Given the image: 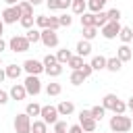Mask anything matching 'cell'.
Returning <instances> with one entry per match:
<instances>
[{
	"instance_id": "1",
	"label": "cell",
	"mask_w": 133,
	"mask_h": 133,
	"mask_svg": "<svg viewBox=\"0 0 133 133\" xmlns=\"http://www.w3.org/2000/svg\"><path fill=\"white\" fill-rule=\"evenodd\" d=\"M102 106H104L106 110H112L114 114H125V110H127V104L121 102L114 94H106V96L102 98Z\"/></svg>"
},
{
	"instance_id": "2",
	"label": "cell",
	"mask_w": 133,
	"mask_h": 133,
	"mask_svg": "<svg viewBox=\"0 0 133 133\" xmlns=\"http://www.w3.org/2000/svg\"><path fill=\"white\" fill-rule=\"evenodd\" d=\"M131 125H133L131 116H125V114H114L110 118V129L114 133H127L131 129Z\"/></svg>"
},
{
	"instance_id": "3",
	"label": "cell",
	"mask_w": 133,
	"mask_h": 133,
	"mask_svg": "<svg viewBox=\"0 0 133 133\" xmlns=\"http://www.w3.org/2000/svg\"><path fill=\"white\" fill-rule=\"evenodd\" d=\"M15 131L17 133H31V116L27 112H21L15 116Z\"/></svg>"
},
{
	"instance_id": "4",
	"label": "cell",
	"mask_w": 133,
	"mask_h": 133,
	"mask_svg": "<svg viewBox=\"0 0 133 133\" xmlns=\"http://www.w3.org/2000/svg\"><path fill=\"white\" fill-rule=\"evenodd\" d=\"M29 39L25 37V35H12L10 39H8V48L12 50V52H27L29 50Z\"/></svg>"
},
{
	"instance_id": "5",
	"label": "cell",
	"mask_w": 133,
	"mask_h": 133,
	"mask_svg": "<svg viewBox=\"0 0 133 133\" xmlns=\"http://www.w3.org/2000/svg\"><path fill=\"white\" fill-rule=\"evenodd\" d=\"M39 42H42V44H44L46 48H56V46H58V33H56L54 29L46 27V29H42Z\"/></svg>"
},
{
	"instance_id": "6",
	"label": "cell",
	"mask_w": 133,
	"mask_h": 133,
	"mask_svg": "<svg viewBox=\"0 0 133 133\" xmlns=\"http://www.w3.org/2000/svg\"><path fill=\"white\" fill-rule=\"evenodd\" d=\"M39 116H42V121L46 123V125H54L56 121H58V108L56 106H52V104H48V106H42V112H39Z\"/></svg>"
},
{
	"instance_id": "7",
	"label": "cell",
	"mask_w": 133,
	"mask_h": 133,
	"mask_svg": "<svg viewBox=\"0 0 133 133\" xmlns=\"http://www.w3.org/2000/svg\"><path fill=\"white\" fill-rule=\"evenodd\" d=\"M25 89H27V96H37L42 91V81L37 79V75H27L25 79Z\"/></svg>"
},
{
	"instance_id": "8",
	"label": "cell",
	"mask_w": 133,
	"mask_h": 133,
	"mask_svg": "<svg viewBox=\"0 0 133 133\" xmlns=\"http://www.w3.org/2000/svg\"><path fill=\"white\" fill-rule=\"evenodd\" d=\"M21 19V10H19V6L15 4V6H8V8H4L2 10V23H6V25H12V23H17Z\"/></svg>"
},
{
	"instance_id": "9",
	"label": "cell",
	"mask_w": 133,
	"mask_h": 133,
	"mask_svg": "<svg viewBox=\"0 0 133 133\" xmlns=\"http://www.w3.org/2000/svg\"><path fill=\"white\" fill-rule=\"evenodd\" d=\"M102 29V35L106 37V39H114L116 35H118V31H121V25H118V21H108L104 27H100Z\"/></svg>"
},
{
	"instance_id": "10",
	"label": "cell",
	"mask_w": 133,
	"mask_h": 133,
	"mask_svg": "<svg viewBox=\"0 0 133 133\" xmlns=\"http://www.w3.org/2000/svg\"><path fill=\"white\" fill-rule=\"evenodd\" d=\"M23 69L27 71V75H39V73H44V62H39L35 58H27L23 62Z\"/></svg>"
},
{
	"instance_id": "11",
	"label": "cell",
	"mask_w": 133,
	"mask_h": 133,
	"mask_svg": "<svg viewBox=\"0 0 133 133\" xmlns=\"http://www.w3.org/2000/svg\"><path fill=\"white\" fill-rule=\"evenodd\" d=\"M8 96L19 102V100H25V98H27V89H25L23 83H15V85L10 87V91H8Z\"/></svg>"
},
{
	"instance_id": "12",
	"label": "cell",
	"mask_w": 133,
	"mask_h": 133,
	"mask_svg": "<svg viewBox=\"0 0 133 133\" xmlns=\"http://www.w3.org/2000/svg\"><path fill=\"white\" fill-rule=\"evenodd\" d=\"M116 58L121 60V62H129L131 58H133V52H131V48H129V44H123L118 50H116Z\"/></svg>"
},
{
	"instance_id": "13",
	"label": "cell",
	"mask_w": 133,
	"mask_h": 133,
	"mask_svg": "<svg viewBox=\"0 0 133 133\" xmlns=\"http://www.w3.org/2000/svg\"><path fill=\"white\" fill-rule=\"evenodd\" d=\"M56 108H58V114H60V116H69V114L75 112V104H73L71 100H62Z\"/></svg>"
},
{
	"instance_id": "14",
	"label": "cell",
	"mask_w": 133,
	"mask_h": 133,
	"mask_svg": "<svg viewBox=\"0 0 133 133\" xmlns=\"http://www.w3.org/2000/svg\"><path fill=\"white\" fill-rule=\"evenodd\" d=\"M79 125H81V129H83L85 133H94L98 121H96L94 116H85V118H79Z\"/></svg>"
},
{
	"instance_id": "15",
	"label": "cell",
	"mask_w": 133,
	"mask_h": 133,
	"mask_svg": "<svg viewBox=\"0 0 133 133\" xmlns=\"http://www.w3.org/2000/svg\"><path fill=\"white\" fill-rule=\"evenodd\" d=\"M21 71H23V66H19V64H8V66L4 69L6 79H15V81L21 77Z\"/></svg>"
},
{
	"instance_id": "16",
	"label": "cell",
	"mask_w": 133,
	"mask_h": 133,
	"mask_svg": "<svg viewBox=\"0 0 133 133\" xmlns=\"http://www.w3.org/2000/svg\"><path fill=\"white\" fill-rule=\"evenodd\" d=\"M17 6H19V10H21V17H33V4H31V2L23 0V2H19Z\"/></svg>"
},
{
	"instance_id": "17",
	"label": "cell",
	"mask_w": 133,
	"mask_h": 133,
	"mask_svg": "<svg viewBox=\"0 0 133 133\" xmlns=\"http://www.w3.org/2000/svg\"><path fill=\"white\" fill-rule=\"evenodd\" d=\"M77 54H79V56H89V54H91V44H89L87 39H81V42L77 44Z\"/></svg>"
},
{
	"instance_id": "18",
	"label": "cell",
	"mask_w": 133,
	"mask_h": 133,
	"mask_svg": "<svg viewBox=\"0 0 133 133\" xmlns=\"http://www.w3.org/2000/svg\"><path fill=\"white\" fill-rule=\"evenodd\" d=\"M121 66H123V62H121L116 56H112V58H106V69H108L110 73H118V71H121Z\"/></svg>"
},
{
	"instance_id": "19",
	"label": "cell",
	"mask_w": 133,
	"mask_h": 133,
	"mask_svg": "<svg viewBox=\"0 0 133 133\" xmlns=\"http://www.w3.org/2000/svg\"><path fill=\"white\" fill-rule=\"evenodd\" d=\"M71 8H73L75 15H83L87 10V0H73L71 2Z\"/></svg>"
},
{
	"instance_id": "20",
	"label": "cell",
	"mask_w": 133,
	"mask_h": 133,
	"mask_svg": "<svg viewBox=\"0 0 133 133\" xmlns=\"http://www.w3.org/2000/svg\"><path fill=\"white\" fill-rule=\"evenodd\" d=\"M108 0H87V10L89 12H100L104 6H106Z\"/></svg>"
},
{
	"instance_id": "21",
	"label": "cell",
	"mask_w": 133,
	"mask_h": 133,
	"mask_svg": "<svg viewBox=\"0 0 133 133\" xmlns=\"http://www.w3.org/2000/svg\"><path fill=\"white\" fill-rule=\"evenodd\" d=\"M94 21H96V12H83L81 15V27H96L94 25Z\"/></svg>"
},
{
	"instance_id": "22",
	"label": "cell",
	"mask_w": 133,
	"mask_h": 133,
	"mask_svg": "<svg viewBox=\"0 0 133 133\" xmlns=\"http://www.w3.org/2000/svg\"><path fill=\"white\" fill-rule=\"evenodd\" d=\"M118 37L123 39V44H131V42H133V29H131V27H121Z\"/></svg>"
},
{
	"instance_id": "23",
	"label": "cell",
	"mask_w": 133,
	"mask_h": 133,
	"mask_svg": "<svg viewBox=\"0 0 133 133\" xmlns=\"http://www.w3.org/2000/svg\"><path fill=\"white\" fill-rule=\"evenodd\" d=\"M31 133H48V125L39 118V121H31Z\"/></svg>"
},
{
	"instance_id": "24",
	"label": "cell",
	"mask_w": 133,
	"mask_h": 133,
	"mask_svg": "<svg viewBox=\"0 0 133 133\" xmlns=\"http://www.w3.org/2000/svg\"><path fill=\"white\" fill-rule=\"evenodd\" d=\"M89 64H91L94 71H102V69H106V58L104 56H94Z\"/></svg>"
},
{
	"instance_id": "25",
	"label": "cell",
	"mask_w": 133,
	"mask_h": 133,
	"mask_svg": "<svg viewBox=\"0 0 133 133\" xmlns=\"http://www.w3.org/2000/svg\"><path fill=\"white\" fill-rule=\"evenodd\" d=\"M44 71H46L50 77H58V75L62 73V64H60V62H54V64H50V66H44Z\"/></svg>"
},
{
	"instance_id": "26",
	"label": "cell",
	"mask_w": 133,
	"mask_h": 133,
	"mask_svg": "<svg viewBox=\"0 0 133 133\" xmlns=\"http://www.w3.org/2000/svg\"><path fill=\"white\" fill-rule=\"evenodd\" d=\"M71 56H73V54H71V50H66V48H62V50H58V52H56V60H58L60 64L69 62V60H71Z\"/></svg>"
},
{
	"instance_id": "27",
	"label": "cell",
	"mask_w": 133,
	"mask_h": 133,
	"mask_svg": "<svg viewBox=\"0 0 133 133\" xmlns=\"http://www.w3.org/2000/svg\"><path fill=\"white\" fill-rule=\"evenodd\" d=\"M66 64H69L73 71H79V69L83 66V56H79V54H77V56H71V60H69Z\"/></svg>"
},
{
	"instance_id": "28",
	"label": "cell",
	"mask_w": 133,
	"mask_h": 133,
	"mask_svg": "<svg viewBox=\"0 0 133 133\" xmlns=\"http://www.w3.org/2000/svg\"><path fill=\"white\" fill-rule=\"evenodd\" d=\"M85 79H87V77H85V75L81 73V69H79V71H73V73H71V83H73V85H81V83H83Z\"/></svg>"
},
{
	"instance_id": "29",
	"label": "cell",
	"mask_w": 133,
	"mask_h": 133,
	"mask_svg": "<svg viewBox=\"0 0 133 133\" xmlns=\"http://www.w3.org/2000/svg\"><path fill=\"white\" fill-rule=\"evenodd\" d=\"M25 112H27L29 116H39L42 106H39V104H35V102H29V104H27V108H25Z\"/></svg>"
},
{
	"instance_id": "30",
	"label": "cell",
	"mask_w": 133,
	"mask_h": 133,
	"mask_svg": "<svg viewBox=\"0 0 133 133\" xmlns=\"http://www.w3.org/2000/svg\"><path fill=\"white\" fill-rule=\"evenodd\" d=\"M106 23H108V15H106L104 10L96 12V21H94V25H96V27H104Z\"/></svg>"
},
{
	"instance_id": "31",
	"label": "cell",
	"mask_w": 133,
	"mask_h": 133,
	"mask_svg": "<svg viewBox=\"0 0 133 133\" xmlns=\"http://www.w3.org/2000/svg\"><path fill=\"white\" fill-rule=\"evenodd\" d=\"M39 35H42V31L31 27V29H27V35H25V37L29 39V44H35V42H39Z\"/></svg>"
},
{
	"instance_id": "32",
	"label": "cell",
	"mask_w": 133,
	"mask_h": 133,
	"mask_svg": "<svg viewBox=\"0 0 133 133\" xmlns=\"http://www.w3.org/2000/svg\"><path fill=\"white\" fill-rule=\"evenodd\" d=\"M60 91H62V85L60 83H48L46 85V94L48 96H58Z\"/></svg>"
},
{
	"instance_id": "33",
	"label": "cell",
	"mask_w": 133,
	"mask_h": 133,
	"mask_svg": "<svg viewBox=\"0 0 133 133\" xmlns=\"http://www.w3.org/2000/svg\"><path fill=\"white\" fill-rule=\"evenodd\" d=\"M96 35H98V27H83V39L91 42Z\"/></svg>"
},
{
	"instance_id": "34",
	"label": "cell",
	"mask_w": 133,
	"mask_h": 133,
	"mask_svg": "<svg viewBox=\"0 0 133 133\" xmlns=\"http://www.w3.org/2000/svg\"><path fill=\"white\" fill-rule=\"evenodd\" d=\"M89 112H91V116H94L96 121H100V118L106 114V108H104V106H91V108H89Z\"/></svg>"
},
{
	"instance_id": "35",
	"label": "cell",
	"mask_w": 133,
	"mask_h": 133,
	"mask_svg": "<svg viewBox=\"0 0 133 133\" xmlns=\"http://www.w3.org/2000/svg\"><path fill=\"white\" fill-rule=\"evenodd\" d=\"M35 23H37V27L46 29L48 23H50V17H46V15H37V17H35Z\"/></svg>"
},
{
	"instance_id": "36",
	"label": "cell",
	"mask_w": 133,
	"mask_h": 133,
	"mask_svg": "<svg viewBox=\"0 0 133 133\" xmlns=\"http://www.w3.org/2000/svg\"><path fill=\"white\" fill-rule=\"evenodd\" d=\"M19 23H21L25 29H31V27H33V23H35V19H33V17H21V19H19Z\"/></svg>"
},
{
	"instance_id": "37",
	"label": "cell",
	"mask_w": 133,
	"mask_h": 133,
	"mask_svg": "<svg viewBox=\"0 0 133 133\" xmlns=\"http://www.w3.org/2000/svg\"><path fill=\"white\" fill-rule=\"evenodd\" d=\"M66 131H69V127H66L64 121H56L54 123V133H66Z\"/></svg>"
},
{
	"instance_id": "38",
	"label": "cell",
	"mask_w": 133,
	"mask_h": 133,
	"mask_svg": "<svg viewBox=\"0 0 133 133\" xmlns=\"http://www.w3.org/2000/svg\"><path fill=\"white\" fill-rule=\"evenodd\" d=\"M106 15H108V21H118V19H121V10H118V8H112V10H108Z\"/></svg>"
},
{
	"instance_id": "39",
	"label": "cell",
	"mask_w": 133,
	"mask_h": 133,
	"mask_svg": "<svg viewBox=\"0 0 133 133\" xmlns=\"http://www.w3.org/2000/svg\"><path fill=\"white\" fill-rule=\"evenodd\" d=\"M58 21H60V27H69V25L73 23V17H69V15H60Z\"/></svg>"
},
{
	"instance_id": "40",
	"label": "cell",
	"mask_w": 133,
	"mask_h": 133,
	"mask_svg": "<svg viewBox=\"0 0 133 133\" xmlns=\"http://www.w3.org/2000/svg\"><path fill=\"white\" fill-rule=\"evenodd\" d=\"M48 27H50V29H54V31H58V27H60V21H58V17H50V23H48Z\"/></svg>"
},
{
	"instance_id": "41",
	"label": "cell",
	"mask_w": 133,
	"mask_h": 133,
	"mask_svg": "<svg viewBox=\"0 0 133 133\" xmlns=\"http://www.w3.org/2000/svg\"><path fill=\"white\" fill-rule=\"evenodd\" d=\"M42 62H44V66H50V64H54V62H58V60H56V56L48 54V56H44V60H42Z\"/></svg>"
},
{
	"instance_id": "42",
	"label": "cell",
	"mask_w": 133,
	"mask_h": 133,
	"mask_svg": "<svg viewBox=\"0 0 133 133\" xmlns=\"http://www.w3.org/2000/svg\"><path fill=\"white\" fill-rule=\"evenodd\" d=\"M81 73H83L85 77H89V75L94 73V69H91V64H85V62H83V66H81Z\"/></svg>"
},
{
	"instance_id": "43",
	"label": "cell",
	"mask_w": 133,
	"mask_h": 133,
	"mask_svg": "<svg viewBox=\"0 0 133 133\" xmlns=\"http://www.w3.org/2000/svg\"><path fill=\"white\" fill-rule=\"evenodd\" d=\"M8 98H10V96H8V91L0 89V106H2V104H6V102H8Z\"/></svg>"
},
{
	"instance_id": "44",
	"label": "cell",
	"mask_w": 133,
	"mask_h": 133,
	"mask_svg": "<svg viewBox=\"0 0 133 133\" xmlns=\"http://www.w3.org/2000/svg\"><path fill=\"white\" fill-rule=\"evenodd\" d=\"M46 4L50 10H58V0H46Z\"/></svg>"
},
{
	"instance_id": "45",
	"label": "cell",
	"mask_w": 133,
	"mask_h": 133,
	"mask_svg": "<svg viewBox=\"0 0 133 133\" xmlns=\"http://www.w3.org/2000/svg\"><path fill=\"white\" fill-rule=\"evenodd\" d=\"M71 2H73V0H58V10L69 8V6H71Z\"/></svg>"
},
{
	"instance_id": "46",
	"label": "cell",
	"mask_w": 133,
	"mask_h": 133,
	"mask_svg": "<svg viewBox=\"0 0 133 133\" xmlns=\"http://www.w3.org/2000/svg\"><path fill=\"white\" fill-rule=\"evenodd\" d=\"M69 133H83V129H81V125H73V127H69Z\"/></svg>"
},
{
	"instance_id": "47",
	"label": "cell",
	"mask_w": 133,
	"mask_h": 133,
	"mask_svg": "<svg viewBox=\"0 0 133 133\" xmlns=\"http://www.w3.org/2000/svg\"><path fill=\"white\" fill-rule=\"evenodd\" d=\"M127 108L131 110V114H133V98H129V102H127Z\"/></svg>"
},
{
	"instance_id": "48",
	"label": "cell",
	"mask_w": 133,
	"mask_h": 133,
	"mask_svg": "<svg viewBox=\"0 0 133 133\" xmlns=\"http://www.w3.org/2000/svg\"><path fill=\"white\" fill-rule=\"evenodd\" d=\"M2 50H6V42L0 37V52H2Z\"/></svg>"
},
{
	"instance_id": "49",
	"label": "cell",
	"mask_w": 133,
	"mask_h": 133,
	"mask_svg": "<svg viewBox=\"0 0 133 133\" xmlns=\"http://www.w3.org/2000/svg\"><path fill=\"white\" fill-rule=\"evenodd\" d=\"M4 79H6V73H4V71H2V69H0V83H2V81H4Z\"/></svg>"
},
{
	"instance_id": "50",
	"label": "cell",
	"mask_w": 133,
	"mask_h": 133,
	"mask_svg": "<svg viewBox=\"0 0 133 133\" xmlns=\"http://www.w3.org/2000/svg\"><path fill=\"white\" fill-rule=\"evenodd\" d=\"M4 2H6V4H8V6H15V4H19V2H17V0H4Z\"/></svg>"
},
{
	"instance_id": "51",
	"label": "cell",
	"mask_w": 133,
	"mask_h": 133,
	"mask_svg": "<svg viewBox=\"0 0 133 133\" xmlns=\"http://www.w3.org/2000/svg\"><path fill=\"white\" fill-rule=\"evenodd\" d=\"M27 2H31L33 6H37V4H42V0H27Z\"/></svg>"
},
{
	"instance_id": "52",
	"label": "cell",
	"mask_w": 133,
	"mask_h": 133,
	"mask_svg": "<svg viewBox=\"0 0 133 133\" xmlns=\"http://www.w3.org/2000/svg\"><path fill=\"white\" fill-rule=\"evenodd\" d=\"M2 31H4V23H2V19H0V37H2Z\"/></svg>"
},
{
	"instance_id": "53",
	"label": "cell",
	"mask_w": 133,
	"mask_h": 133,
	"mask_svg": "<svg viewBox=\"0 0 133 133\" xmlns=\"http://www.w3.org/2000/svg\"><path fill=\"white\" fill-rule=\"evenodd\" d=\"M0 64H2V58H0Z\"/></svg>"
},
{
	"instance_id": "54",
	"label": "cell",
	"mask_w": 133,
	"mask_h": 133,
	"mask_svg": "<svg viewBox=\"0 0 133 133\" xmlns=\"http://www.w3.org/2000/svg\"><path fill=\"white\" fill-rule=\"evenodd\" d=\"M131 29H133V27H131Z\"/></svg>"
},
{
	"instance_id": "55",
	"label": "cell",
	"mask_w": 133,
	"mask_h": 133,
	"mask_svg": "<svg viewBox=\"0 0 133 133\" xmlns=\"http://www.w3.org/2000/svg\"><path fill=\"white\" fill-rule=\"evenodd\" d=\"M83 133H85V131H83Z\"/></svg>"
}]
</instances>
